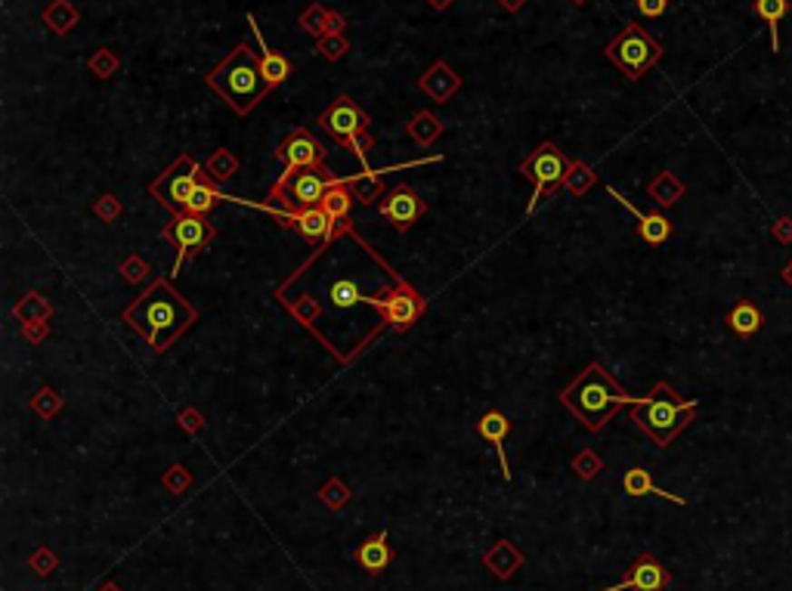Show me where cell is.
<instances>
[{
  "instance_id": "obj_17",
  "label": "cell",
  "mask_w": 792,
  "mask_h": 591,
  "mask_svg": "<svg viewBox=\"0 0 792 591\" xmlns=\"http://www.w3.org/2000/svg\"><path fill=\"white\" fill-rule=\"evenodd\" d=\"M357 560H359L362 570L372 573V576L387 570L390 560H394V551H390V545H387V529H381L375 538H366V542L357 548Z\"/></svg>"
},
{
  "instance_id": "obj_13",
  "label": "cell",
  "mask_w": 792,
  "mask_h": 591,
  "mask_svg": "<svg viewBox=\"0 0 792 591\" xmlns=\"http://www.w3.org/2000/svg\"><path fill=\"white\" fill-rule=\"evenodd\" d=\"M335 183H341V179L328 177V170H304V174H298L291 179V186L285 192H288V205L294 208V211H300V208H313V205H322V199H326V192L331 189ZM282 192V196H285Z\"/></svg>"
},
{
  "instance_id": "obj_29",
  "label": "cell",
  "mask_w": 792,
  "mask_h": 591,
  "mask_svg": "<svg viewBox=\"0 0 792 591\" xmlns=\"http://www.w3.org/2000/svg\"><path fill=\"white\" fill-rule=\"evenodd\" d=\"M44 19H47L59 34H63V32H69V25H74V19H78V13H74L72 6L65 4V0H56V6H50V10L44 13Z\"/></svg>"
},
{
  "instance_id": "obj_24",
  "label": "cell",
  "mask_w": 792,
  "mask_h": 591,
  "mask_svg": "<svg viewBox=\"0 0 792 591\" xmlns=\"http://www.w3.org/2000/svg\"><path fill=\"white\" fill-rule=\"evenodd\" d=\"M523 564V555H517V548L511 542H499L493 551L486 555V567L493 570L499 579H508L511 573L517 570V567Z\"/></svg>"
},
{
  "instance_id": "obj_18",
  "label": "cell",
  "mask_w": 792,
  "mask_h": 591,
  "mask_svg": "<svg viewBox=\"0 0 792 591\" xmlns=\"http://www.w3.org/2000/svg\"><path fill=\"white\" fill-rule=\"evenodd\" d=\"M622 492L631 499H640V496H656V499H666V502H675V505H688L681 496H672V492L660 489V486L653 483L650 470L647 468H629L622 474Z\"/></svg>"
},
{
  "instance_id": "obj_34",
  "label": "cell",
  "mask_w": 792,
  "mask_h": 591,
  "mask_svg": "<svg viewBox=\"0 0 792 591\" xmlns=\"http://www.w3.org/2000/svg\"><path fill=\"white\" fill-rule=\"evenodd\" d=\"M780 276H783V282H787V286L792 288V260H789V264H787V266H783V269H780Z\"/></svg>"
},
{
  "instance_id": "obj_11",
  "label": "cell",
  "mask_w": 792,
  "mask_h": 591,
  "mask_svg": "<svg viewBox=\"0 0 792 591\" xmlns=\"http://www.w3.org/2000/svg\"><path fill=\"white\" fill-rule=\"evenodd\" d=\"M322 127H326L335 140H341V143H353L362 133H368V118L362 115V109L350 96H337V100L331 102V109L322 115Z\"/></svg>"
},
{
  "instance_id": "obj_22",
  "label": "cell",
  "mask_w": 792,
  "mask_h": 591,
  "mask_svg": "<svg viewBox=\"0 0 792 591\" xmlns=\"http://www.w3.org/2000/svg\"><path fill=\"white\" fill-rule=\"evenodd\" d=\"M248 25H251V32H254V37H258V44H260V65H263V74H267V81H269V87H279L282 84L285 78H288V59L285 56H279V53H273V50L267 47V44H263V34H260V28L254 25V19L248 16Z\"/></svg>"
},
{
  "instance_id": "obj_16",
  "label": "cell",
  "mask_w": 792,
  "mask_h": 591,
  "mask_svg": "<svg viewBox=\"0 0 792 591\" xmlns=\"http://www.w3.org/2000/svg\"><path fill=\"white\" fill-rule=\"evenodd\" d=\"M294 223H298L300 236H304L307 242H331V236H335L337 229H347V227H335V220L326 214L322 205L294 211Z\"/></svg>"
},
{
  "instance_id": "obj_32",
  "label": "cell",
  "mask_w": 792,
  "mask_h": 591,
  "mask_svg": "<svg viewBox=\"0 0 792 591\" xmlns=\"http://www.w3.org/2000/svg\"><path fill=\"white\" fill-rule=\"evenodd\" d=\"M771 236L780 245H792V217H777L774 227H771Z\"/></svg>"
},
{
  "instance_id": "obj_4",
  "label": "cell",
  "mask_w": 792,
  "mask_h": 591,
  "mask_svg": "<svg viewBox=\"0 0 792 591\" xmlns=\"http://www.w3.org/2000/svg\"><path fill=\"white\" fill-rule=\"evenodd\" d=\"M699 402L697 400H681L666 381L653 387L647 396L631 406V421L638 424V431H644L660 449H666L672 440L681 433L697 415Z\"/></svg>"
},
{
  "instance_id": "obj_6",
  "label": "cell",
  "mask_w": 792,
  "mask_h": 591,
  "mask_svg": "<svg viewBox=\"0 0 792 591\" xmlns=\"http://www.w3.org/2000/svg\"><path fill=\"white\" fill-rule=\"evenodd\" d=\"M570 168L572 164L567 161V155H563L554 143H542L539 149H535L530 159L520 164V174H523L526 179H533V186H535L533 201L526 211H535V205L545 199V192H552L554 186H561L563 179H567Z\"/></svg>"
},
{
  "instance_id": "obj_5",
  "label": "cell",
  "mask_w": 792,
  "mask_h": 591,
  "mask_svg": "<svg viewBox=\"0 0 792 591\" xmlns=\"http://www.w3.org/2000/svg\"><path fill=\"white\" fill-rule=\"evenodd\" d=\"M662 56L660 41H653L640 25H625L616 41H610L607 59L620 69L625 78L638 81L647 69H653Z\"/></svg>"
},
{
  "instance_id": "obj_9",
  "label": "cell",
  "mask_w": 792,
  "mask_h": 591,
  "mask_svg": "<svg viewBox=\"0 0 792 591\" xmlns=\"http://www.w3.org/2000/svg\"><path fill=\"white\" fill-rule=\"evenodd\" d=\"M164 238L173 242V248H177V260H173V276H177L186 254H199L201 248H208V245L214 242V227L205 220V214L183 211V214H173V220L168 223V229H164Z\"/></svg>"
},
{
  "instance_id": "obj_23",
  "label": "cell",
  "mask_w": 792,
  "mask_h": 591,
  "mask_svg": "<svg viewBox=\"0 0 792 591\" xmlns=\"http://www.w3.org/2000/svg\"><path fill=\"white\" fill-rule=\"evenodd\" d=\"M421 87L427 90V93L434 96V100H440V102H446L452 93H455L458 90V78H455V72L449 69L446 63H436L431 72H427V78L421 81Z\"/></svg>"
},
{
  "instance_id": "obj_33",
  "label": "cell",
  "mask_w": 792,
  "mask_h": 591,
  "mask_svg": "<svg viewBox=\"0 0 792 591\" xmlns=\"http://www.w3.org/2000/svg\"><path fill=\"white\" fill-rule=\"evenodd\" d=\"M666 6H669V0H638V10L644 13V16H650V19L662 16V13H666Z\"/></svg>"
},
{
  "instance_id": "obj_20",
  "label": "cell",
  "mask_w": 792,
  "mask_h": 591,
  "mask_svg": "<svg viewBox=\"0 0 792 591\" xmlns=\"http://www.w3.org/2000/svg\"><path fill=\"white\" fill-rule=\"evenodd\" d=\"M477 433L483 440H486V443H493L495 446V452H499V461H502V470H504V477H511V470H508V455H504V437H508L511 433V421L508 418H504L502 412H486L477 421Z\"/></svg>"
},
{
  "instance_id": "obj_14",
  "label": "cell",
  "mask_w": 792,
  "mask_h": 591,
  "mask_svg": "<svg viewBox=\"0 0 792 591\" xmlns=\"http://www.w3.org/2000/svg\"><path fill=\"white\" fill-rule=\"evenodd\" d=\"M421 214H425V201L406 183H399L396 189L381 201V217H387L396 229H409Z\"/></svg>"
},
{
  "instance_id": "obj_15",
  "label": "cell",
  "mask_w": 792,
  "mask_h": 591,
  "mask_svg": "<svg viewBox=\"0 0 792 591\" xmlns=\"http://www.w3.org/2000/svg\"><path fill=\"white\" fill-rule=\"evenodd\" d=\"M610 196H613L616 201H620L622 208H629L631 214L638 217V236L644 238L647 245H666L669 238H672V220H669L666 214H660V211H650V214H640L635 205H631L629 199H622L620 192L616 189H610Z\"/></svg>"
},
{
  "instance_id": "obj_30",
  "label": "cell",
  "mask_w": 792,
  "mask_h": 591,
  "mask_svg": "<svg viewBox=\"0 0 792 591\" xmlns=\"http://www.w3.org/2000/svg\"><path fill=\"white\" fill-rule=\"evenodd\" d=\"M331 301L335 306H353V304H366V297L359 295V288L353 282H335L331 286Z\"/></svg>"
},
{
  "instance_id": "obj_7",
  "label": "cell",
  "mask_w": 792,
  "mask_h": 591,
  "mask_svg": "<svg viewBox=\"0 0 792 591\" xmlns=\"http://www.w3.org/2000/svg\"><path fill=\"white\" fill-rule=\"evenodd\" d=\"M279 159H285V174L279 177L276 189L269 199H282V192L291 186V179L298 177V170H326L322 161H326V149L316 143V137L310 131H294L282 140L279 146Z\"/></svg>"
},
{
  "instance_id": "obj_21",
  "label": "cell",
  "mask_w": 792,
  "mask_h": 591,
  "mask_svg": "<svg viewBox=\"0 0 792 591\" xmlns=\"http://www.w3.org/2000/svg\"><path fill=\"white\" fill-rule=\"evenodd\" d=\"M792 0H756V16L771 28V50L780 53V22L789 13Z\"/></svg>"
},
{
  "instance_id": "obj_10",
  "label": "cell",
  "mask_w": 792,
  "mask_h": 591,
  "mask_svg": "<svg viewBox=\"0 0 792 591\" xmlns=\"http://www.w3.org/2000/svg\"><path fill=\"white\" fill-rule=\"evenodd\" d=\"M366 304L378 306L384 323H390L396 332H409L421 319V313H425V301L409 286H394L375 297H366Z\"/></svg>"
},
{
  "instance_id": "obj_28",
  "label": "cell",
  "mask_w": 792,
  "mask_h": 591,
  "mask_svg": "<svg viewBox=\"0 0 792 591\" xmlns=\"http://www.w3.org/2000/svg\"><path fill=\"white\" fill-rule=\"evenodd\" d=\"M440 131H443L440 121H436L434 115H427V111H421V115H415V118H412V124H409V133H412L415 140H418L421 146L431 143V140H434Z\"/></svg>"
},
{
  "instance_id": "obj_31",
  "label": "cell",
  "mask_w": 792,
  "mask_h": 591,
  "mask_svg": "<svg viewBox=\"0 0 792 591\" xmlns=\"http://www.w3.org/2000/svg\"><path fill=\"white\" fill-rule=\"evenodd\" d=\"M572 174H576V177H570V174H567V179H563V183H567V189H570V192H576V196H579V192H585L588 186L594 183L592 168H585V164H572Z\"/></svg>"
},
{
  "instance_id": "obj_26",
  "label": "cell",
  "mask_w": 792,
  "mask_h": 591,
  "mask_svg": "<svg viewBox=\"0 0 792 591\" xmlns=\"http://www.w3.org/2000/svg\"><path fill=\"white\" fill-rule=\"evenodd\" d=\"M353 192L347 189V179H341V183H335L331 189L326 192V199H322V208H326V214L331 217L335 223H341L347 214H350L353 208Z\"/></svg>"
},
{
  "instance_id": "obj_2",
  "label": "cell",
  "mask_w": 792,
  "mask_h": 591,
  "mask_svg": "<svg viewBox=\"0 0 792 591\" xmlns=\"http://www.w3.org/2000/svg\"><path fill=\"white\" fill-rule=\"evenodd\" d=\"M640 396H631L629 391H622L601 363L588 365L582 375H579L567 391L561 393V402L585 424L588 431H601L603 424L613 418L616 409L635 406Z\"/></svg>"
},
{
  "instance_id": "obj_25",
  "label": "cell",
  "mask_w": 792,
  "mask_h": 591,
  "mask_svg": "<svg viewBox=\"0 0 792 591\" xmlns=\"http://www.w3.org/2000/svg\"><path fill=\"white\" fill-rule=\"evenodd\" d=\"M647 192L653 196V201H660L662 208H669L684 196V183L672 174V170H662V174L647 186Z\"/></svg>"
},
{
  "instance_id": "obj_8",
  "label": "cell",
  "mask_w": 792,
  "mask_h": 591,
  "mask_svg": "<svg viewBox=\"0 0 792 591\" xmlns=\"http://www.w3.org/2000/svg\"><path fill=\"white\" fill-rule=\"evenodd\" d=\"M199 177H201L199 164H195L190 155H183V159H177L161 177L155 179L152 196L161 201L168 211L183 214L186 208H190V199H192L195 186H199Z\"/></svg>"
},
{
  "instance_id": "obj_27",
  "label": "cell",
  "mask_w": 792,
  "mask_h": 591,
  "mask_svg": "<svg viewBox=\"0 0 792 591\" xmlns=\"http://www.w3.org/2000/svg\"><path fill=\"white\" fill-rule=\"evenodd\" d=\"M220 199H226V196H220V192H217L205 177H199V186H195V192H192V199H190V208H186V211H192V214H208L210 208H214Z\"/></svg>"
},
{
  "instance_id": "obj_1",
  "label": "cell",
  "mask_w": 792,
  "mask_h": 591,
  "mask_svg": "<svg viewBox=\"0 0 792 591\" xmlns=\"http://www.w3.org/2000/svg\"><path fill=\"white\" fill-rule=\"evenodd\" d=\"M195 316H199L195 306L186 304L183 297L177 295V288H171L168 279L152 282V286L124 310V323L137 328L142 341H146L155 354H164V350L195 323Z\"/></svg>"
},
{
  "instance_id": "obj_35",
  "label": "cell",
  "mask_w": 792,
  "mask_h": 591,
  "mask_svg": "<svg viewBox=\"0 0 792 591\" xmlns=\"http://www.w3.org/2000/svg\"><path fill=\"white\" fill-rule=\"evenodd\" d=\"M100 591H121V588L115 586V582H105V586H103Z\"/></svg>"
},
{
  "instance_id": "obj_12",
  "label": "cell",
  "mask_w": 792,
  "mask_h": 591,
  "mask_svg": "<svg viewBox=\"0 0 792 591\" xmlns=\"http://www.w3.org/2000/svg\"><path fill=\"white\" fill-rule=\"evenodd\" d=\"M669 586H672V573H669L653 555H640L635 564L629 567L625 579H620L616 586H610L603 591H625V588H631V591H662Z\"/></svg>"
},
{
  "instance_id": "obj_3",
  "label": "cell",
  "mask_w": 792,
  "mask_h": 591,
  "mask_svg": "<svg viewBox=\"0 0 792 591\" xmlns=\"http://www.w3.org/2000/svg\"><path fill=\"white\" fill-rule=\"evenodd\" d=\"M208 84L214 87L239 115H248V111L273 90L267 74H263L258 53L248 50V44H239V47L208 74Z\"/></svg>"
},
{
  "instance_id": "obj_19",
  "label": "cell",
  "mask_w": 792,
  "mask_h": 591,
  "mask_svg": "<svg viewBox=\"0 0 792 591\" xmlns=\"http://www.w3.org/2000/svg\"><path fill=\"white\" fill-rule=\"evenodd\" d=\"M761 325H765V313L758 310L752 301H737L734 306H730L728 313V328L737 334V338H756V334L761 332Z\"/></svg>"
}]
</instances>
